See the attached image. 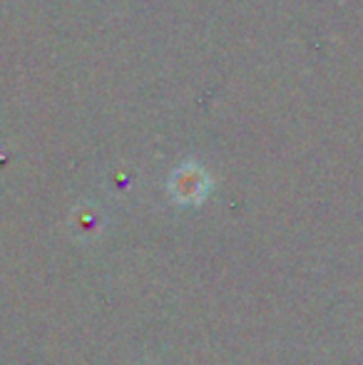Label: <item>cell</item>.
Masks as SVG:
<instances>
[{"mask_svg":"<svg viewBox=\"0 0 363 365\" xmlns=\"http://www.w3.org/2000/svg\"><path fill=\"white\" fill-rule=\"evenodd\" d=\"M202 189H204V184H202V174L199 172H182L180 177H177V194H180L182 199H197Z\"/></svg>","mask_w":363,"mask_h":365,"instance_id":"obj_1","label":"cell"}]
</instances>
